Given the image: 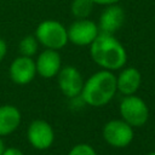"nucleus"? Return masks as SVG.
I'll return each mask as SVG.
<instances>
[{"label":"nucleus","instance_id":"9b49d317","mask_svg":"<svg viewBox=\"0 0 155 155\" xmlns=\"http://www.w3.org/2000/svg\"><path fill=\"white\" fill-rule=\"evenodd\" d=\"M125 22V11L121 6L114 4L108 5L99 17L98 28L102 33L114 34L117 31Z\"/></svg>","mask_w":155,"mask_h":155},{"label":"nucleus","instance_id":"20e7f679","mask_svg":"<svg viewBox=\"0 0 155 155\" xmlns=\"http://www.w3.org/2000/svg\"><path fill=\"white\" fill-rule=\"evenodd\" d=\"M120 115L132 127H140L149 119V108L140 97L136 94L125 96L120 103Z\"/></svg>","mask_w":155,"mask_h":155},{"label":"nucleus","instance_id":"7ed1b4c3","mask_svg":"<svg viewBox=\"0 0 155 155\" xmlns=\"http://www.w3.org/2000/svg\"><path fill=\"white\" fill-rule=\"evenodd\" d=\"M35 38L39 44L44 45L46 48L59 50L67 45L68 30L65 27L54 19H46L39 23L35 30Z\"/></svg>","mask_w":155,"mask_h":155},{"label":"nucleus","instance_id":"39448f33","mask_svg":"<svg viewBox=\"0 0 155 155\" xmlns=\"http://www.w3.org/2000/svg\"><path fill=\"white\" fill-rule=\"evenodd\" d=\"M133 127L124 120L114 119L108 121L103 127L104 140L114 148H125L133 140Z\"/></svg>","mask_w":155,"mask_h":155},{"label":"nucleus","instance_id":"6e6552de","mask_svg":"<svg viewBox=\"0 0 155 155\" xmlns=\"http://www.w3.org/2000/svg\"><path fill=\"white\" fill-rule=\"evenodd\" d=\"M58 76V86L61 92L69 98H75L81 94L84 87V79L81 73L71 65L61 68Z\"/></svg>","mask_w":155,"mask_h":155},{"label":"nucleus","instance_id":"aec40b11","mask_svg":"<svg viewBox=\"0 0 155 155\" xmlns=\"http://www.w3.org/2000/svg\"><path fill=\"white\" fill-rule=\"evenodd\" d=\"M4 149H5V145H4V142H2V139H1V137H0V155H2Z\"/></svg>","mask_w":155,"mask_h":155},{"label":"nucleus","instance_id":"6ab92c4d","mask_svg":"<svg viewBox=\"0 0 155 155\" xmlns=\"http://www.w3.org/2000/svg\"><path fill=\"white\" fill-rule=\"evenodd\" d=\"M93 4H98V5H114V4H117L120 0H92Z\"/></svg>","mask_w":155,"mask_h":155},{"label":"nucleus","instance_id":"4468645a","mask_svg":"<svg viewBox=\"0 0 155 155\" xmlns=\"http://www.w3.org/2000/svg\"><path fill=\"white\" fill-rule=\"evenodd\" d=\"M93 1L92 0H73L70 5V11L74 17L78 19L87 18L92 10H93Z\"/></svg>","mask_w":155,"mask_h":155},{"label":"nucleus","instance_id":"f8f14e48","mask_svg":"<svg viewBox=\"0 0 155 155\" xmlns=\"http://www.w3.org/2000/svg\"><path fill=\"white\" fill-rule=\"evenodd\" d=\"M142 84V75L137 68L128 67L121 70V73L116 76V87L117 91L124 96L134 94Z\"/></svg>","mask_w":155,"mask_h":155},{"label":"nucleus","instance_id":"dca6fc26","mask_svg":"<svg viewBox=\"0 0 155 155\" xmlns=\"http://www.w3.org/2000/svg\"><path fill=\"white\" fill-rule=\"evenodd\" d=\"M68 155H97L96 150L93 147H91L90 144H86V143H80V144H76L74 145Z\"/></svg>","mask_w":155,"mask_h":155},{"label":"nucleus","instance_id":"f257e3e1","mask_svg":"<svg viewBox=\"0 0 155 155\" xmlns=\"http://www.w3.org/2000/svg\"><path fill=\"white\" fill-rule=\"evenodd\" d=\"M92 61L104 70H119L127 62V53L124 45L113 35L102 33L90 45Z\"/></svg>","mask_w":155,"mask_h":155},{"label":"nucleus","instance_id":"0eeeda50","mask_svg":"<svg viewBox=\"0 0 155 155\" xmlns=\"http://www.w3.org/2000/svg\"><path fill=\"white\" fill-rule=\"evenodd\" d=\"M27 138L33 148L38 150H45L53 144L54 132L47 121L38 119L29 124L27 130Z\"/></svg>","mask_w":155,"mask_h":155},{"label":"nucleus","instance_id":"a211bd4d","mask_svg":"<svg viewBox=\"0 0 155 155\" xmlns=\"http://www.w3.org/2000/svg\"><path fill=\"white\" fill-rule=\"evenodd\" d=\"M6 52H7V45H6L5 40L0 38V62H1V61L5 58Z\"/></svg>","mask_w":155,"mask_h":155},{"label":"nucleus","instance_id":"f3484780","mask_svg":"<svg viewBox=\"0 0 155 155\" xmlns=\"http://www.w3.org/2000/svg\"><path fill=\"white\" fill-rule=\"evenodd\" d=\"M2 155H24V154H23V151L19 148L10 147V148H5L4 149Z\"/></svg>","mask_w":155,"mask_h":155},{"label":"nucleus","instance_id":"423d86ee","mask_svg":"<svg viewBox=\"0 0 155 155\" xmlns=\"http://www.w3.org/2000/svg\"><path fill=\"white\" fill-rule=\"evenodd\" d=\"M68 30V40L76 46H88L99 34L98 24L88 18L76 19Z\"/></svg>","mask_w":155,"mask_h":155},{"label":"nucleus","instance_id":"2eb2a0df","mask_svg":"<svg viewBox=\"0 0 155 155\" xmlns=\"http://www.w3.org/2000/svg\"><path fill=\"white\" fill-rule=\"evenodd\" d=\"M38 46H39V41L36 40L35 35H27L19 41L18 50L21 56L33 57L38 51Z\"/></svg>","mask_w":155,"mask_h":155},{"label":"nucleus","instance_id":"9d476101","mask_svg":"<svg viewBox=\"0 0 155 155\" xmlns=\"http://www.w3.org/2000/svg\"><path fill=\"white\" fill-rule=\"evenodd\" d=\"M35 67L36 74H39L41 78L51 79L56 76L62 68V58L59 52L57 50L46 48L38 56Z\"/></svg>","mask_w":155,"mask_h":155},{"label":"nucleus","instance_id":"1a4fd4ad","mask_svg":"<svg viewBox=\"0 0 155 155\" xmlns=\"http://www.w3.org/2000/svg\"><path fill=\"white\" fill-rule=\"evenodd\" d=\"M10 79L17 85H27L36 75L35 61L31 57L19 56L12 61L8 69Z\"/></svg>","mask_w":155,"mask_h":155},{"label":"nucleus","instance_id":"f03ea898","mask_svg":"<svg viewBox=\"0 0 155 155\" xmlns=\"http://www.w3.org/2000/svg\"><path fill=\"white\" fill-rule=\"evenodd\" d=\"M117 91L116 76L110 70H99L91 75L81 91L82 101L91 107H103L108 104Z\"/></svg>","mask_w":155,"mask_h":155},{"label":"nucleus","instance_id":"ddd939ff","mask_svg":"<svg viewBox=\"0 0 155 155\" xmlns=\"http://www.w3.org/2000/svg\"><path fill=\"white\" fill-rule=\"evenodd\" d=\"M22 120L21 111L18 108L11 104L0 105V137L13 133Z\"/></svg>","mask_w":155,"mask_h":155},{"label":"nucleus","instance_id":"412c9836","mask_svg":"<svg viewBox=\"0 0 155 155\" xmlns=\"http://www.w3.org/2000/svg\"><path fill=\"white\" fill-rule=\"evenodd\" d=\"M148 155H155V151H153V153H150V154H148Z\"/></svg>","mask_w":155,"mask_h":155}]
</instances>
